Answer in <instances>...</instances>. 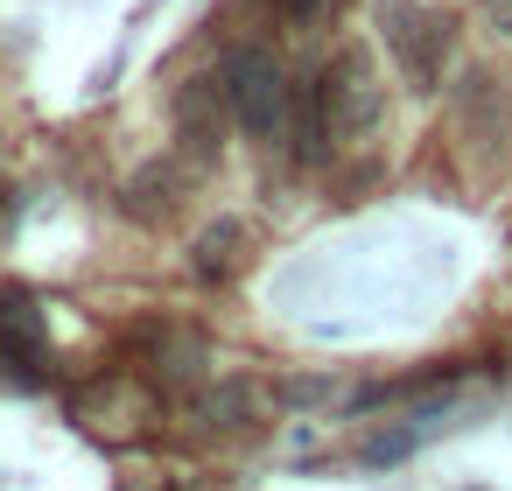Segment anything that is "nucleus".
I'll use <instances>...</instances> for the list:
<instances>
[{"instance_id": "obj_9", "label": "nucleus", "mask_w": 512, "mask_h": 491, "mask_svg": "<svg viewBox=\"0 0 512 491\" xmlns=\"http://www.w3.org/2000/svg\"><path fill=\"white\" fill-rule=\"evenodd\" d=\"M484 22H491V29L512 43V0H484Z\"/></svg>"}, {"instance_id": "obj_8", "label": "nucleus", "mask_w": 512, "mask_h": 491, "mask_svg": "<svg viewBox=\"0 0 512 491\" xmlns=\"http://www.w3.org/2000/svg\"><path fill=\"white\" fill-rule=\"evenodd\" d=\"M274 8H281V22H288V29H323L337 0H274Z\"/></svg>"}, {"instance_id": "obj_10", "label": "nucleus", "mask_w": 512, "mask_h": 491, "mask_svg": "<svg viewBox=\"0 0 512 491\" xmlns=\"http://www.w3.org/2000/svg\"><path fill=\"white\" fill-rule=\"evenodd\" d=\"M0 197H8V183H0Z\"/></svg>"}, {"instance_id": "obj_3", "label": "nucleus", "mask_w": 512, "mask_h": 491, "mask_svg": "<svg viewBox=\"0 0 512 491\" xmlns=\"http://www.w3.org/2000/svg\"><path fill=\"white\" fill-rule=\"evenodd\" d=\"M379 36L393 50V64L428 92L442 78V57H449V22L435 8H421V0H379Z\"/></svg>"}, {"instance_id": "obj_6", "label": "nucleus", "mask_w": 512, "mask_h": 491, "mask_svg": "<svg viewBox=\"0 0 512 491\" xmlns=\"http://www.w3.org/2000/svg\"><path fill=\"white\" fill-rule=\"evenodd\" d=\"M183 190H190V169H183V162H148V169L127 183V211L148 218V225H162V218L183 204Z\"/></svg>"}, {"instance_id": "obj_2", "label": "nucleus", "mask_w": 512, "mask_h": 491, "mask_svg": "<svg viewBox=\"0 0 512 491\" xmlns=\"http://www.w3.org/2000/svg\"><path fill=\"white\" fill-rule=\"evenodd\" d=\"M316 92V113H323V134L330 141H358V134H372L379 127V78H372V57L365 50H344V57H330V71L309 85Z\"/></svg>"}, {"instance_id": "obj_4", "label": "nucleus", "mask_w": 512, "mask_h": 491, "mask_svg": "<svg viewBox=\"0 0 512 491\" xmlns=\"http://www.w3.org/2000/svg\"><path fill=\"white\" fill-rule=\"evenodd\" d=\"M225 120H232V99H225V78H190L176 92V141L190 162H211L225 148Z\"/></svg>"}, {"instance_id": "obj_5", "label": "nucleus", "mask_w": 512, "mask_h": 491, "mask_svg": "<svg viewBox=\"0 0 512 491\" xmlns=\"http://www.w3.org/2000/svg\"><path fill=\"white\" fill-rule=\"evenodd\" d=\"M274 407H281V393H274L267 379H246V372H232V379H218V386L204 393V421L225 428V435H253V428H267Z\"/></svg>"}, {"instance_id": "obj_7", "label": "nucleus", "mask_w": 512, "mask_h": 491, "mask_svg": "<svg viewBox=\"0 0 512 491\" xmlns=\"http://www.w3.org/2000/svg\"><path fill=\"white\" fill-rule=\"evenodd\" d=\"M239 260H246V225L239 218H218V225H204L190 239V274L197 281H225Z\"/></svg>"}, {"instance_id": "obj_1", "label": "nucleus", "mask_w": 512, "mask_h": 491, "mask_svg": "<svg viewBox=\"0 0 512 491\" xmlns=\"http://www.w3.org/2000/svg\"><path fill=\"white\" fill-rule=\"evenodd\" d=\"M225 99H232V120L253 134V141H274L288 127V106H295V85L281 71L274 50H232L225 57Z\"/></svg>"}]
</instances>
